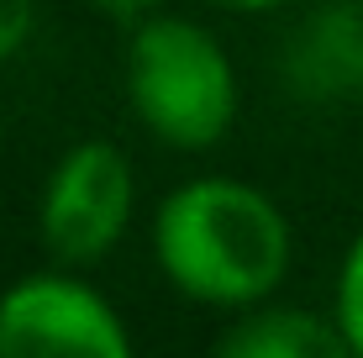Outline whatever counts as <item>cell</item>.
Instances as JSON below:
<instances>
[{
    "mask_svg": "<svg viewBox=\"0 0 363 358\" xmlns=\"http://www.w3.org/2000/svg\"><path fill=\"white\" fill-rule=\"evenodd\" d=\"M153 248L174 290L206 306H253L290 269V227L242 179H190L158 206Z\"/></svg>",
    "mask_w": 363,
    "mask_h": 358,
    "instance_id": "obj_1",
    "label": "cell"
},
{
    "mask_svg": "<svg viewBox=\"0 0 363 358\" xmlns=\"http://www.w3.org/2000/svg\"><path fill=\"white\" fill-rule=\"evenodd\" d=\"M127 95L147 132L174 147H211L232 127L237 79L211 32L179 16L143 21L127 47Z\"/></svg>",
    "mask_w": 363,
    "mask_h": 358,
    "instance_id": "obj_2",
    "label": "cell"
},
{
    "mask_svg": "<svg viewBox=\"0 0 363 358\" xmlns=\"http://www.w3.org/2000/svg\"><path fill=\"white\" fill-rule=\"evenodd\" d=\"M0 358H132V342L106 295L37 274L0 295Z\"/></svg>",
    "mask_w": 363,
    "mask_h": 358,
    "instance_id": "obj_3",
    "label": "cell"
},
{
    "mask_svg": "<svg viewBox=\"0 0 363 358\" xmlns=\"http://www.w3.org/2000/svg\"><path fill=\"white\" fill-rule=\"evenodd\" d=\"M132 221V164L111 142H79L43 190V242L64 264H95Z\"/></svg>",
    "mask_w": 363,
    "mask_h": 358,
    "instance_id": "obj_4",
    "label": "cell"
},
{
    "mask_svg": "<svg viewBox=\"0 0 363 358\" xmlns=\"http://www.w3.org/2000/svg\"><path fill=\"white\" fill-rule=\"evenodd\" d=\"M216 358H358L342 322H321L311 311H253L221 332Z\"/></svg>",
    "mask_w": 363,
    "mask_h": 358,
    "instance_id": "obj_5",
    "label": "cell"
},
{
    "mask_svg": "<svg viewBox=\"0 0 363 358\" xmlns=\"http://www.w3.org/2000/svg\"><path fill=\"white\" fill-rule=\"evenodd\" d=\"M337 322H342V332L353 337V348L363 358V237L353 242V253L342 264V279H337Z\"/></svg>",
    "mask_w": 363,
    "mask_h": 358,
    "instance_id": "obj_6",
    "label": "cell"
},
{
    "mask_svg": "<svg viewBox=\"0 0 363 358\" xmlns=\"http://www.w3.org/2000/svg\"><path fill=\"white\" fill-rule=\"evenodd\" d=\"M32 32V0H0V58H11Z\"/></svg>",
    "mask_w": 363,
    "mask_h": 358,
    "instance_id": "obj_7",
    "label": "cell"
},
{
    "mask_svg": "<svg viewBox=\"0 0 363 358\" xmlns=\"http://www.w3.org/2000/svg\"><path fill=\"white\" fill-rule=\"evenodd\" d=\"M95 11H111V16H143L147 6H158V0H90Z\"/></svg>",
    "mask_w": 363,
    "mask_h": 358,
    "instance_id": "obj_8",
    "label": "cell"
},
{
    "mask_svg": "<svg viewBox=\"0 0 363 358\" xmlns=\"http://www.w3.org/2000/svg\"><path fill=\"white\" fill-rule=\"evenodd\" d=\"M211 6H221V11H274L284 0H211Z\"/></svg>",
    "mask_w": 363,
    "mask_h": 358,
    "instance_id": "obj_9",
    "label": "cell"
}]
</instances>
